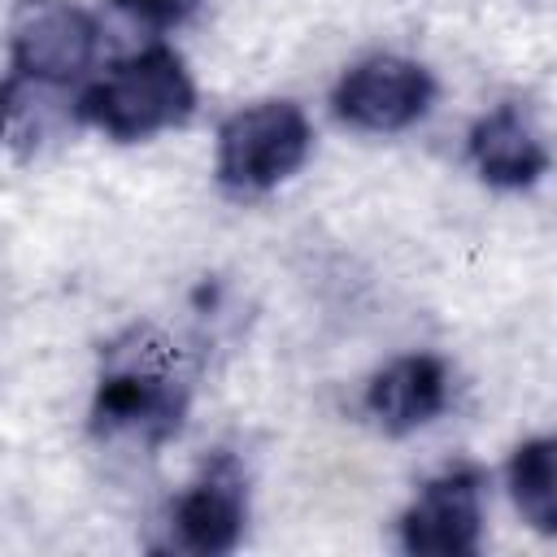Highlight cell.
<instances>
[{
	"label": "cell",
	"mask_w": 557,
	"mask_h": 557,
	"mask_svg": "<svg viewBox=\"0 0 557 557\" xmlns=\"http://www.w3.org/2000/svg\"><path fill=\"white\" fill-rule=\"evenodd\" d=\"M187 405L191 374L178 366V352L152 331H131L104 352L87 426L100 440H139L157 448L183 431Z\"/></svg>",
	"instance_id": "1"
},
{
	"label": "cell",
	"mask_w": 557,
	"mask_h": 557,
	"mask_svg": "<svg viewBox=\"0 0 557 557\" xmlns=\"http://www.w3.org/2000/svg\"><path fill=\"white\" fill-rule=\"evenodd\" d=\"M191 109L196 83L187 74V61L170 44H148L113 61L78 96V117L117 144H139L170 126H183Z\"/></svg>",
	"instance_id": "2"
},
{
	"label": "cell",
	"mask_w": 557,
	"mask_h": 557,
	"mask_svg": "<svg viewBox=\"0 0 557 557\" xmlns=\"http://www.w3.org/2000/svg\"><path fill=\"white\" fill-rule=\"evenodd\" d=\"M313 152V126L296 100H257L218 126V183L231 196H261L287 183Z\"/></svg>",
	"instance_id": "3"
},
{
	"label": "cell",
	"mask_w": 557,
	"mask_h": 557,
	"mask_svg": "<svg viewBox=\"0 0 557 557\" xmlns=\"http://www.w3.org/2000/svg\"><path fill=\"white\" fill-rule=\"evenodd\" d=\"M100 26L74 0H17L9 22L13 78L30 87H65L96 61Z\"/></svg>",
	"instance_id": "4"
},
{
	"label": "cell",
	"mask_w": 557,
	"mask_h": 557,
	"mask_svg": "<svg viewBox=\"0 0 557 557\" xmlns=\"http://www.w3.org/2000/svg\"><path fill=\"white\" fill-rule=\"evenodd\" d=\"M435 100V78L422 61L374 52L348 65L331 91V109L344 126L370 135H396L426 117Z\"/></svg>",
	"instance_id": "5"
},
{
	"label": "cell",
	"mask_w": 557,
	"mask_h": 557,
	"mask_svg": "<svg viewBox=\"0 0 557 557\" xmlns=\"http://www.w3.org/2000/svg\"><path fill=\"white\" fill-rule=\"evenodd\" d=\"M244 531H248V474L231 453H218L170 505V544L196 557H222L239 548Z\"/></svg>",
	"instance_id": "6"
},
{
	"label": "cell",
	"mask_w": 557,
	"mask_h": 557,
	"mask_svg": "<svg viewBox=\"0 0 557 557\" xmlns=\"http://www.w3.org/2000/svg\"><path fill=\"white\" fill-rule=\"evenodd\" d=\"M483 540V474L448 466L418 487L400 513V544L418 557H466Z\"/></svg>",
	"instance_id": "7"
},
{
	"label": "cell",
	"mask_w": 557,
	"mask_h": 557,
	"mask_svg": "<svg viewBox=\"0 0 557 557\" xmlns=\"http://www.w3.org/2000/svg\"><path fill=\"white\" fill-rule=\"evenodd\" d=\"M448 396H453V379H448L444 357L405 352L366 383V413L374 418L379 431L409 435V431L431 426L448 409Z\"/></svg>",
	"instance_id": "8"
},
{
	"label": "cell",
	"mask_w": 557,
	"mask_h": 557,
	"mask_svg": "<svg viewBox=\"0 0 557 557\" xmlns=\"http://www.w3.org/2000/svg\"><path fill=\"white\" fill-rule=\"evenodd\" d=\"M466 148H470L479 178L500 191H522V187L540 183L553 165L548 144L540 139V131L531 126V117L518 104H496L492 113H483L470 126Z\"/></svg>",
	"instance_id": "9"
},
{
	"label": "cell",
	"mask_w": 557,
	"mask_h": 557,
	"mask_svg": "<svg viewBox=\"0 0 557 557\" xmlns=\"http://www.w3.org/2000/svg\"><path fill=\"white\" fill-rule=\"evenodd\" d=\"M505 483L522 522L540 535H557V435H535L513 448Z\"/></svg>",
	"instance_id": "10"
},
{
	"label": "cell",
	"mask_w": 557,
	"mask_h": 557,
	"mask_svg": "<svg viewBox=\"0 0 557 557\" xmlns=\"http://www.w3.org/2000/svg\"><path fill=\"white\" fill-rule=\"evenodd\" d=\"M113 9H122L131 22L148 30H174L200 9V0H113Z\"/></svg>",
	"instance_id": "11"
}]
</instances>
